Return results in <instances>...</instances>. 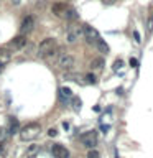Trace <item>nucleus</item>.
Instances as JSON below:
<instances>
[{
	"label": "nucleus",
	"mask_w": 153,
	"mask_h": 158,
	"mask_svg": "<svg viewBox=\"0 0 153 158\" xmlns=\"http://www.w3.org/2000/svg\"><path fill=\"white\" fill-rule=\"evenodd\" d=\"M12 2H13V3H15V5H18V3H20V2H22V0H12Z\"/></svg>",
	"instance_id": "obj_31"
},
{
	"label": "nucleus",
	"mask_w": 153,
	"mask_h": 158,
	"mask_svg": "<svg viewBox=\"0 0 153 158\" xmlns=\"http://www.w3.org/2000/svg\"><path fill=\"white\" fill-rule=\"evenodd\" d=\"M82 30H84V38H86L89 43H96L97 40H101L99 31L94 27H91V25H82Z\"/></svg>",
	"instance_id": "obj_6"
},
{
	"label": "nucleus",
	"mask_w": 153,
	"mask_h": 158,
	"mask_svg": "<svg viewBox=\"0 0 153 158\" xmlns=\"http://www.w3.org/2000/svg\"><path fill=\"white\" fill-rule=\"evenodd\" d=\"M84 79H86V84H97V77L94 76V74H91V73H87L86 76H84Z\"/></svg>",
	"instance_id": "obj_18"
},
{
	"label": "nucleus",
	"mask_w": 153,
	"mask_h": 158,
	"mask_svg": "<svg viewBox=\"0 0 153 158\" xmlns=\"http://www.w3.org/2000/svg\"><path fill=\"white\" fill-rule=\"evenodd\" d=\"M109 128H110V125H101V130H102V132H107Z\"/></svg>",
	"instance_id": "obj_28"
},
{
	"label": "nucleus",
	"mask_w": 153,
	"mask_h": 158,
	"mask_svg": "<svg viewBox=\"0 0 153 158\" xmlns=\"http://www.w3.org/2000/svg\"><path fill=\"white\" fill-rule=\"evenodd\" d=\"M117 0H102V3L104 5H112V3H115Z\"/></svg>",
	"instance_id": "obj_27"
},
{
	"label": "nucleus",
	"mask_w": 153,
	"mask_h": 158,
	"mask_svg": "<svg viewBox=\"0 0 153 158\" xmlns=\"http://www.w3.org/2000/svg\"><path fill=\"white\" fill-rule=\"evenodd\" d=\"M39 132H41V125L38 122H30L25 127L20 128L18 133H20V138L23 142H30V140H35L39 135Z\"/></svg>",
	"instance_id": "obj_1"
},
{
	"label": "nucleus",
	"mask_w": 153,
	"mask_h": 158,
	"mask_svg": "<svg viewBox=\"0 0 153 158\" xmlns=\"http://www.w3.org/2000/svg\"><path fill=\"white\" fill-rule=\"evenodd\" d=\"M58 66L61 69H66V71H71V69L76 66V59H74V56H71V54L64 53L58 59Z\"/></svg>",
	"instance_id": "obj_5"
},
{
	"label": "nucleus",
	"mask_w": 153,
	"mask_h": 158,
	"mask_svg": "<svg viewBox=\"0 0 153 158\" xmlns=\"http://www.w3.org/2000/svg\"><path fill=\"white\" fill-rule=\"evenodd\" d=\"M33 28H35V18L31 17V15H28V17L22 22V33L23 35L25 33H30Z\"/></svg>",
	"instance_id": "obj_8"
},
{
	"label": "nucleus",
	"mask_w": 153,
	"mask_h": 158,
	"mask_svg": "<svg viewBox=\"0 0 153 158\" xmlns=\"http://www.w3.org/2000/svg\"><path fill=\"white\" fill-rule=\"evenodd\" d=\"M20 132V123H18V118L17 117H10V128H8V133L13 135V133H18Z\"/></svg>",
	"instance_id": "obj_13"
},
{
	"label": "nucleus",
	"mask_w": 153,
	"mask_h": 158,
	"mask_svg": "<svg viewBox=\"0 0 153 158\" xmlns=\"http://www.w3.org/2000/svg\"><path fill=\"white\" fill-rule=\"evenodd\" d=\"M147 30H148V33L153 31V17H148L147 20Z\"/></svg>",
	"instance_id": "obj_22"
},
{
	"label": "nucleus",
	"mask_w": 153,
	"mask_h": 158,
	"mask_svg": "<svg viewBox=\"0 0 153 158\" xmlns=\"http://www.w3.org/2000/svg\"><path fill=\"white\" fill-rule=\"evenodd\" d=\"M104 66H105L104 58H94L92 61H91V69H92V71H101Z\"/></svg>",
	"instance_id": "obj_12"
},
{
	"label": "nucleus",
	"mask_w": 153,
	"mask_h": 158,
	"mask_svg": "<svg viewBox=\"0 0 153 158\" xmlns=\"http://www.w3.org/2000/svg\"><path fill=\"white\" fill-rule=\"evenodd\" d=\"M54 49H56V40L54 38H44L38 46V56L39 58H48L54 54Z\"/></svg>",
	"instance_id": "obj_2"
},
{
	"label": "nucleus",
	"mask_w": 153,
	"mask_h": 158,
	"mask_svg": "<svg viewBox=\"0 0 153 158\" xmlns=\"http://www.w3.org/2000/svg\"><path fill=\"white\" fill-rule=\"evenodd\" d=\"M7 137H8V132L5 130L3 127H0V143H3L5 140H7Z\"/></svg>",
	"instance_id": "obj_20"
},
{
	"label": "nucleus",
	"mask_w": 153,
	"mask_h": 158,
	"mask_svg": "<svg viewBox=\"0 0 153 158\" xmlns=\"http://www.w3.org/2000/svg\"><path fill=\"white\" fill-rule=\"evenodd\" d=\"M51 12H53L54 17L64 18V13H66V5H64V3H53Z\"/></svg>",
	"instance_id": "obj_10"
},
{
	"label": "nucleus",
	"mask_w": 153,
	"mask_h": 158,
	"mask_svg": "<svg viewBox=\"0 0 153 158\" xmlns=\"http://www.w3.org/2000/svg\"><path fill=\"white\" fill-rule=\"evenodd\" d=\"M84 36V30H82V25H77V23H72L68 27V31H66V41L69 44L76 43L79 38Z\"/></svg>",
	"instance_id": "obj_3"
},
{
	"label": "nucleus",
	"mask_w": 153,
	"mask_h": 158,
	"mask_svg": "<svg viewBox=\"0 0 153 158\" xmlns=\"http://www.w3.org/2000/svg\"><path fill=\"white\" fill-rule=\"evenodd\" d=\"M36 152H38V145H31V147H28L27 155H33V153H36Z\"/></svg>",
	"instance_id": "obj_23"
},
{
	"label": "nucleus",
	"mask_w": 153,
	"mask_h": 158,
	"mask_svg": "<svg viewBox=\"0 0 153 158\" xmlns=\"http://www.w3.org/2000/svg\"><path fill=\"white\" fill-rule=\"evenodd\" d=\"M48 135H49V137H56V135H58V130H56V128H49V130H48Z\"/></svg>",
	"instance_id": "obj_26"
},
{
	"label": "nucleus",
	"mask_w": 153,
	"mask_h": 158,
	"mask_svg": "<svg viewBox=\"0 0 153 158\" xmlns=\"http://www.w3.org/2000/svg\"><path fill=\"white\" fill-rule=\"evenodd\" d=\"M96 46H97V49H99V51H101V53H109V51H110V48H109V44L105 43V41H104V40H97V41H96Z\"/></svg>",
	"instance_id": "obj_15"
},
{
	"label": "nucleus",
	"mask_w": 153,
	"mask_h": 158,
	"mask_svg": "<svg viewBox=\"0 0 153 158\" xmlns=\"http://www.w3.org/2000/svg\"><path fill=\"white\" fill-rule=\"evenodd\" d=\"M79 140L84 147L87 148H94L97 145V132L96 130H89V132H84L81 133V137H79Z\"/></svg>",
	"instance_id": "obj_4"
},
{
	"label": "nucleus",
	"mask_w": 153,
	"mask_h": 158,
	"mask_svg": "<svg viewBox=\"0 0 153 158\" xmlns=\"http://www.w3.org/2000/svg\"><path fill=\"white\" fill-rule=\"evenodd\" d=\"M51 153L54 158H69V150L66 147H63L61 143H54L51 148Z\"/></svg>",
	"instance_id": "obj_7"
},
{
	"label": "nucleus",
	"mask_w": 153,
	"mask_h": 158,
	"mask_svg": "<svg viewBox=\"0 0 153 158\" xmlns=\"http://www.w3.org/2000/svg\"><path fill=\"white\" fill-rule=\"evenodd\" d=\"M128 63H130L132 68H138V61H137L135 58H130V61H128Z\"/></svg>",
	"instance_id": "obj_25"
},
{
	"label": "nucleus",
	"mask_w": 153,
	"mask_h": 158,
	"mask_svg": "<svg viewBox=\"0 0 153 158\" xmlns=\"http://www.w3.org/2000/svg\"><path fill=\"white\" fill-rule=\"evenodd\" d=\"M25 44H27V36L25 35H20V36H15L12 41H10V46L13 49H22Z\"/></svg>",
	"instance_id": "obj_9"
},
{
	"label": "nucleus",
	"mask_w": 153,
	"mask_h": 158,
	"mask_svg": "<svg viewBox=\"0 0 153 158\" xmlns=\"http://www.w3.org/2000/svg\"><path fill=\"white\" fill-rule=\"evenodd\" d=\"M63 128H64V130H68V128H69V123H68V122H63Z\"/></svg>",
	"instance_id": "obj_29"
},
{
	"label": "nucleus",
	"mask_w": 153,
	"mask_h": 158,
	"mask_svg": "<svg viewBox=\"0 0 153 158\" xmlns=\"http://www.w3.org/2000/svg\"><path fill=\"white\" fill-rule=\"evenodd\" d=\"M64 18L66 20H76L77 18V13L74 8H66V13H64Z\"/></svg>",
	"instance_id": "obj_16"
},
{
	"label": "nucleus",
	"mask_w": 153,
	"mask_h": 158,
	"mask_svg": "<svg viewBox=\"0 0 153 158\" xmlns=\"http://www.w3.org/2000/svg\"><path fill=\"white\" fill-rule=\"evenodd\" d=\"M123 68V59H115V61H114V71H118V69H122Z\"/></svg>",
	"instance_id": "obj_19"
},
{
	"label": "nucleus",
	"mask_w": 153,
	"mask_h": 158,
	"mask_svg": "<svg viewBox=\"0 0 153 158\" xmlns=\"http://www.w3.org/2000/svg\"><path fill=\"white\" fill-rule=\"evenodd\" d=\"M71 97H72V91L69 87H61L59 89V101H61L63 104H66Z\"/></svg>",
	"instance_id": "obj_11"
},
{
	"label": "nucleus",
	"mask_w": 153,
	"mask_h": 158,
	"mask_svg": "<svg viewBox=\"0 0 153 158\" xmlns=\"http://www.w3.org/2000/svg\"><path fill=\"white\" fill-rule=\"evenodd\" d=\"M10 59H12V53L5 48H0V63L2 64H7Z\"/></svg>",
	"instance_id": "obj_14"
},
{
	"label": "nucleus",
	"mask_w": 153,
	"mask_h": 158,
	"mask_svg": "<svg viewBox=\"0 0 153 158\" xmlns=\"http://www.w3.org/2000/svg\"><path fill=\"white\" fill-rule=\"evenodd\" d=\"M133 38H135V41H137V43H140V41H142V38H140V33H138L137 30H133Z\"/></svg>",
	"instance_id": "obj_24"
},
{
	"label": "nucleus",
	"mask_w": 153,
	"mask_h": 158,
	"mask_svg": "<svg viewBox=\"0 0 153 158\" xmlns=\"http://www.w3.org/2000/svg\"><path fill=\"white\" fill-rule=\"evenodd\" d=\"M3 69H5V64H2V63H0V73H2Z\"/></svg>",
	"instance_id": "obj_30"
},
{
	"label": "nucleus",
	"mask_w": 153,
	"mask_h": 158,
	"mask_svg": "<svg viewBox=\"0 0 153 158\" xmlns=\"http://www.w3.org/2000/svg\"><path fill=\"white\" fill-rule=\"evenodd\" d=\"M87 158H101V153L97 150H94V148H91V150L87 152Z\"/></svg>",
	"instance_id": "obj_21"
},
{
	"label": "nucleus",
	"mask_w": 153,
	"mask_h": 158,
	"mask_svg": "<svg viewBox=\"0 0 153 158\" xmlns=\"http://www.w3.org/2000/svg\"><path fill=\"white\" fill-rule=\"evenodd\" d=\"M71 102H72L74 110H79V109H81V106H82V101H81L79 97H76V96H72V97H71Z\"/></svg>",
	"instance_id": "obj_17"
}]
</instances>
